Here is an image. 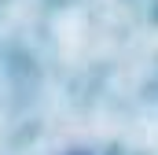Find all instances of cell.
<instances>
[{
  "mask_svg": "<svg viewBox=\"0 0 158 155\" xmlns=\"http://www.w3.org/2000/svg\"><path fill=\"white\" fill-rule=\"evenodd\" d=\"M77 155H81V152H77Z\"/></svg>",
  "mask_w": 158,
  "mask_h": 155,
  "instance_id": "6da1fadb",
  "label": "cell"
}]
</instances>
